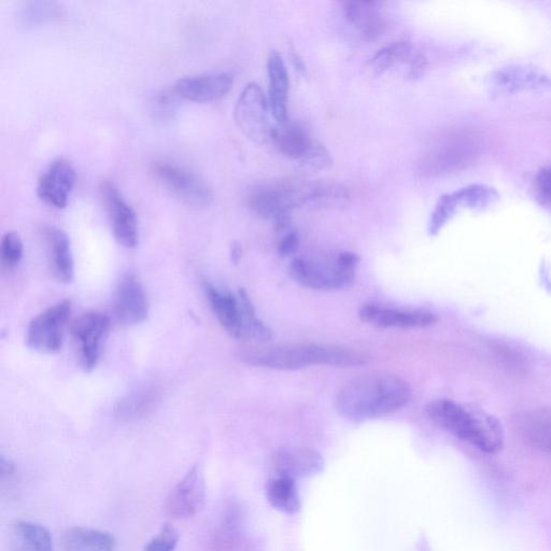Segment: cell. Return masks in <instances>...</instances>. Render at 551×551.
<instances>
[{
	"mask_svg": "<svg viewBox=\"0 0 551 551\" xmlns=\"http://www.w3.org/2000/svg\"><path fill=\"white\" fill-rule=\"evenodd\" d=\"M350 201V193L341 183L333 181H308L307 205L341 207Z\"/></svg>",
	"mask_w": 551,
	"mask_h": 551,
	"instance_id": "27",
	"label": "cell"
},
{
	"mask_svg": "<svg viewBox=\"0 0 551 551\" xmlns=\"http://www.w3.org/2000/svg\"><path fill=\"white\" fill-rule=\"evenodd\" d=\"M112 313L124 327L137 326L148 319L147 294L134 275L127 274L120 280L113 299Z\"/></svg>",
	"mask_w": 551,
	"mask_h": 551,
	"instance_id": "13",
	"label": "cell"
},
{
	"mask_svg": "<svg viewBox=\"0 0 551 551\" xmlns=\"http://www.w3.org/2000/svg\"><path fill=\"white\" fill-rule=\"evenodd\" d=\"M238 299L242 308L243 341L268 342L272 338L271 330L258 318L251 300L245 290H239Z\"/></svg>",
	"mask_w": 551,
	"mask_h": 551,
	"instance_id": "30",
	"label": "cell"
},
{
	"mask_svg": "<svg viewBox=\"0 0 551 551\" xmlns=\"http://www.w3.org/2000/svg\"><path fill=\"white\" fill-rule=\"evenodd\" d=\"M248 203L261 218L272 221L278 230L289 223L292 210L305 205L304 181H289L254 188Z\"/></svg>",
	"mask_w": 551,
	"mask_h": 551,
	"instance_id": "5",
	"label": "cell"
},
{
	"mask_svg": "<svg viewBox=\"0 0 551 551\" xmlns=\"http://www.w3.org/2000/svg\"><path fill=\"white\" fill-rule=\"evenodd\" d=\"M414 51L411 45L405 41L393 42V44L379 50L374 56L371 65L377 75L387 72L390 68L401 63H409Z\"/></svg>",
	"mask_w": 551,
	"mask_h": 551,
	"instance_id": "31",
	"label": "cell"
},
{
	"mask_svg": "<svg viewBox=\"0 0 551 551\" xmlns=\"http://www.w3.org/2000/svg\"><path fill=\"white\" fill-rule=\"evenodd\" d=\"M159 390L154 386L140 387L125 395L116 406V416L125 421L145 416L158 401Z\"/></svg>",
	"mask_w": 551,
	"mask_h": 551,
	"instance_id": "26",
	"label": "cell"
},
{
	"mask_svg": "<svg viewBox=\"0 0 551 551\" xmlns=\"http://www.w3.org/2000/svg\"><path fill=\"white\" fill-rule=\"evenodd\" d=\"M205 496V478L201 466L196 464L168 494L165 514L175 520L191 518L202 510Z\"/></svg>",
	"mask_w": 551,
	"mask_h": 551,
	"instance_id": "10",
	"label": "cell"
},
{
	"mask_svg": "<svg viewBox=\"0 0 551 551\" xmlns=\"http://www.w3.org/2000/svg\"><path fill=\"white\" fill-rule=\"evenodd\" d=\"M411 398V387L401 377L367 374L347 383L337 395L338 412L361 421L398 411Z\"/></svg>",
	"mask_w": 551,
	"mask_h": 551,
	"instance_id": "2",
	"label": "cell"
},
{
	"mask_svg": "<svg viewBox=\"0 0 551 551\" xmlns=\"http://www.w3.org/2000/svg\"><path fill=\"white\" fill-rule=\"evenodd\" d=\"M344 14L365 40H374L385 31L386 21L378 3L348 2Z\"/></svg>",
	"mask_w": 551,
	"mask_h": 551,
	"instance_id": "21",
	"label": "cell"
},
{
	"mask_svg": "<svg viewBox=\"0 0 551 551\" xmlns=\"http://www.w3.org/2000/svg\"><path fill=\"white\" fill-rule=\"evenodd\" d=\"M274 466L279 476L295 480L319 473L323 468V459L313 449H286L277 452Z\"/></svg>",
	"mask_w": 551,
	"mask_h": 551,
	"instance_id": "19",
	"label": "cell"
},
{
	"mask_svg": "<svg viewBox=\"0 0 551 551\" xmlns=\"http://www.w3.org/2000/svg\"><path fill=\"white\" fill-rule=\"evenodd\" d=\"M234 78L226 72H209L182 77L175 83L176 93L188 101L208 103L228 94Z\"/></svg>",
	"mask_w": 551,
	"mask_h": 551,
	"instance_id": "14",
	"label": "cell"
},
{
	"mask_svg": "<svg viewBox=\"0 0 551 551\" xmlns=\"http://www.w3.org/2000/svg\"><path fill=\"white\" fill-rule=\"evenodd\" d=\"M490 86L505 94L544 93L551 91V78L544 70L531 65L506 66L489 78Z\"/></svg>",
	"mask_w": 551,
	"mask_h": 551,
	"instance_id": "12",
	"label": "cell"
},
{
	"mask_svg": "<svg viewBox=\"0 0 551 551\" xmlns=\"http://www.w3.org/2000/svg\"><path fill=\"white\" fill-rule=\"evenodd\" d=\"M50 271L53 277L69 284L74 279V259L67 234L58 228H48L45 232Z\"/></svg>",
	"mask_w": 551,
	"mask_h": 551,
	"instance_id": "20",
	"label": "cell"
},
{
	"mask_svg": "<svg viewBox=\"0 0 551 551\" xmlns=\"http://www.w3.org/2000/svg\"><path fill=\"white\" fill-rule=\"evenodd\" d=\"M10 541L13 551H54L50 531L32 521L14 522Z\"/></svg>",
	"mask_w": 551,
	"mask_h": 551,
	"instance_id": "24",
	"label": "cell"
},
{
	"mask_svg": "<svg viewBox=\"0 0 551 551\" xmlns=\"http://www.w3.org/2000/svg\"><path fill=\"white\" fill-rule=\"evenodd\" d=\"M359 258L342 252L334 258H298L292 261L290 273L300 285L314 290H338L351 285L356 277Z\"/></svg>",
	"mask_w": 551,
	"mask_h": 551,
	"instance_id": "4",
	"label": "cell"
},
{
	"mask_svg": "<svg viewBox=\"0 0 551 551\" xmlns=\"http://www.w3.org/2000/svg\"><path fill=\"white\" fill-rule=\"evenodd\" d=\"M72 316V302L64 300L38 314L27 328L26 344L45 355L59 352L64 343L65 330Z\"/></svg>",
	"mask_w": 551,
	"mask_h": 551,
	"instance_id": "8",
	"label": "cell"
},
{
	"mask_svg": "<svg viewBox=\"0 0 551 551\" xmlns=\"http://www.w3.org/2000/svg\"><path fill=\"white\" fill-rule=\"evenodd\" d=\"M243 249L239 244H234L231 249V256L234 263H238L242 258Z\"/></svg>",
	"mask_w": 551,
	"mask_h": 551,
	"instance_id": "41",
	"label": "cell"
},
{
	"mask_svg": "<svg viewBox=\"0 0 551 551\" xmlns=\"http://www.w3.org/2000/svg\"><path fill=\"white\" fill-rule=\"evenodd\" d=\"M459 207L485 209L500 200L498 191L487 185H471L454 192Z\"/></svg>",
	"mask_w": 551,
	"mask_h": 551,
	"instance_id": "32",
	"label": "cell"
},
{
	"mask_svg": "<svg viewBox=\"0 0 551 551\" xmlns=\"http://www.w3.org/2000/svg\"><path fill=\"white\" fill-rule=\"evenodd\" d=\"M268 104L273 118L278 124L288 122L289 74L284 59L277 51H272L267 60Z\"/></svg>",
	"mask_w": 551,
	"mask_h": 551,
	"instance_id": "17",
	"label": "cell"
},
{
	"mask_svg": "<svg viewBox=\"0 0 551 551\" xmlns=\"http://www.w3.org/2000/svg\"><path fill=\"white\" fill-rule=\"evenodd\" d=\"M64 551H115L117 541L111 533L84 527L67 529L61 538Z\"/></svg>",
	"mask_w": 551,
	"mask_h": 551,
	"instance_id": "23",
	"label": "cell"
},
{
	"mask_svg": "<svg viewBox=\"0 0 551 551\" xmlns=\"http://www.w3.org/2000/svg\"><path fill=\"white\" fill-rule=\"evenodd\" d=\"M243 529V513L236 504H229L223 511L214 534V547L224 551L234 547Z\"/></svg>",
	"mask_w": 551,
	"mask_h": 551,
	"instance_id": "28",
	"label": "cell"
},
{
	"mask_svg": "<svg viewBox=\"0 0 551 551\" xmlns=\"http://www.w3.org/2000/svg\"><path fill=\"white\" fill-rule=\"evenodd\" d=\"M205 293L210 308L223 329L232 337L243 341L242 308L238 295L222 291L213 285L205 284Z\"/></svg>",
	"mask_w": 551,
	"mask_h": 551,
	"instance_id": "18",
	"label": "cell"
},
{
	"mask_svg": "<svg viewBox=\"0 0 551 551\" xmlns=\"http://www.w3.org/2000/svg\"><path fill=\"white\" fill-rule=\"evenodd\" d=\"M113 235L125 248H135L138 242V222L134 209L112 182L104 180L100 188Z\"/></svg>",
	"mask_w": 551,
	"mask_h": 551,
	"instance_id": "11",
	"label": "cell"
},
{
	"mask_svg": "<svg viewBox=\"0 0 551 551\" xmlns=\"http://www.w3.org/2000/svg\"><path fill=\"white\" fill-rule=\"evenodd\" d=\"M518 429L528 445L551 455V406L535 409L522 416Z\"/></svg>",
	"mask_w": 551,
	"mask_h": 551,
	"instance_id": "22",
	"label": "cell"
},
{
	"mask_svg": "<svg viewBox=\"0 0 551 551\" xmlns=\"http://www.w3.org/2000/svg\"><path fill=\"white\" fill-rule=\"evenodd\" d=\"M458 208L459 205L454 193L443 195L433 210L429 233L431 235L439 234L450 219L455 216Z\"/></svg>",
	"mask_w": 551,
	"mask_h": 551,
	"instance_id": "34",
	"label": "cell"
},
{
	"mask_svg": "<svg viewBox=\"0 0 551 551\" xmlns=\"http://www.w3.org/2000/svg\"><path fill=\"white\" fill-rule=\"evenodd\" d=\"M151 171L164 188L191 208H206L214 201L213 189L201 176L186 167L157 161L152 164Z\"/></svg>",
	"mask_w": 551,
	"mask_h": 551,
	"instance_id": "6",
	"label": "cell"
},
{
	"mask_svg": "<svg viewBox=\"0 0 551 551\" xmlns=\"http://www.w3.org/2000/svg\"><path fill=\"white\" fill-rule=\"evenodd\" d=\"M180 536L172 525H165L161 531L146 545L144 551H175Z\"/></svg>",
	"mask_w": 551,
	"mask_h": 551,
	"instance_id": "36",
	"label": "cell"
},
{
	"mask_svg": "<svg viewBox=\"0 0 551 551\" xmlns=\"http://www.w3.org/2000/svg\"><path fill=\"white\" fill-rule=\"evenodd\" d=\"M237 359L267 369L293 371L310 365L357 367L369 362L366 352L330 344L254 345L240 348Z\"/></svg>",
	"mask_w": 551,
	"mask_h": 551,
	"instance_id": "1",
	"label": "cell"
},
{
	"mask_svg": "<svg viewBox=\"0 0 551 551\" xmlns=\"http://www.w3.org/2000/svg\"><path fill=\"white\" fill-rule=\"evenodd\" d=\"M272 140L282 155L298 162L306 157L315 144V140L310 139L300 126L289 122L275 127Z\"/></svg>",
	"mask_w": 551,
	"mask_h": 551,
	"instance_id": "25",
	"label": "cell"
},
{
	"mask_svg": "<svg viewBox=\"0 0 551 551\" xmlns=\"http://www.w3.org/2000/svg\"><path fill=\"white\" fill-rule=\"evenodd\" d=\"M408 66V77L417 80L426 73L428 62L422 54L414 53L412 60L408 63Z\"/></svg>",
	"mask_w": 551,
	"mask_h": 551,
	"instance_id": "40",
	"label": "cell"
},
{
	"mask_svg": "<svg viewBox=\"0 0 551 551\" xmlns=\"http://www.w3.org/2000/svg\"><path fill=\"white\" fill-rule=\"evenodd\" d=\"M109 328V317L98 312L83 314L73 322L70 330L84 371L92 372L100 361Z\"/></svg>",
	"mask_w": 551,
	"mask_h": 551,
	"instance_id": "9",
	"label": "cell"
},
{
	"mask_svg": "<svg viewBox=\"0 0 551 551\" xmlns=\"http://www.w3.org/2000/svg\"><path fill=\"white\" fill-rule=\"evenodd\" d=\"M299 163L303 174L313 176L327 171L332 166L333 160L326 147L315 141L312 150Z\"/></svg>",
	"mask_w": 551,
	"mask_h": 551,
	"instance_id": "35",
	"label": "cell"
},
{
	"mask_svg": "<svg viewBox=\"0 0 551 551\" xmlns=\"http://www.w3.org/2000/svg\"><path fill=\"white\" fill-rule=\"evenodd\" d=\"M24 245L21 236L17 232H7L0 244V261L4 270L12 271L23 258Z\"/></svg>",
	"mask_w": 551,
	"mask_h": 551,
	"instance_id": "33",
	"label": "cell"
},
{
	"mask_svg": "<svg viewBox=\"0 0 551 551\" xmlns=\"http://www.w3.org/2000/svg\"><path fill=\"white\" fill-rule=\"evenodd\" d=\"M534 195L538 203L551 211V166L540 169L534 179Z\"/></svg>",
	"mask_w": 551,
	"mask_h": 551,
	"instance_id": "37",
	"label": "cell"
},
{
	"mask_svg": "<svg viewBox=\"0 0 551 551\" xmlns=\"http://www.w3.org/2000/svg\"><path fill=\"white\" fill-rule=\"evenodd\" d=\"M76 182V171L66 159L50 164L38 181L37 194L42 201L55 208L66 207Z\"/></svg>",
	"mask_w": 551,
	"mask_h": 551,
	"instance_id": "15",
	"label": "cell"
},
{
	"mask_svg": "<svg viewBox=\"0 0 551 551\" xmlns=\"http://www.w3.org/2000/svg\"><path fill=\"white\" fill-rule=\"evenodd\" d=\"M267 499L277 510L293 514L300 510L301 501L295 480L279 476L267 486Z\"/></svg>",
	"mask_w": 551,
	"mask_h": 551,
	"instance_id": "29",
	"label": "cell"
},
{
	"mask_svg": "<svg viewBox=\"0 0 551 551\" xmlns=\"http://www.w3.org/2000/svg\"><path fill=\"white\" fill-rule=\"evenodd\" d=\"M359 317L363 322L379 328L417 329L427 328L436 322V317L428 312H404V310L365 305Z\"/></svg>",
	"mask_w": 551,
	"mask_h": 551,
	"instance_id": "16",
	"label": "cell"
},
{
	"mask_svg": "<svg viewBox=\"0 0 551 551\" xmlns=\"http://www.w3.org/2000/svg\"><path fill=\"white\" fill-rule=\"evenodd\" d=\"M271 108L259 84L251 82L240 93L234 118L240 131L258 145L272 140L275 127L271 122Z\"/></svg>",
	"mask_w": 551,
	"mask_h": 551,
	"instance_id": "7",
	"label": "cell"
},
{
	"mask_svg": "<svg viewBox=\"0 0 551 551\" xmlns=\"http://www.w3.org/2000/svg\"><path fill=\"white\" fill-rule=\"evenodd\" d=\"M300 245V239L295 232L288 233L284 238L280 240L278 251L282 258L292 256L298 251Z\"/></svg>",
	"mask_w": 551,
	"mask_h": 551,
	"instance_id": "38",
	"label": "cell"
},
{
	"mask_svg": "<svg viewBox=\"0 0 551 551\" xmlns=\"http://www.w3.org/2000/svg\"><path fill=\"white\" fill-rule=\"evenodd\" d=\"M426 412L435 425L468 442L489 455L503 448L501 421L482 408L466 407L450 400L431 402Z\"/></svg>",
	"mask_w": 551,
	"mask_h": 551,
	"instance_id": "3",
	"label": "cell"
},
{
	"mask_svg": "<svg viewBox=\"0 0 551 551\" xmlns=\"http://www.w3.org/2000/svg\"><path fill=\"white\" fill-rule=\"evenodd\" d=\"M17 466L10 459H7L5 456L0 458V477H2V487H5L6 484H9L10 487L17 480Z\"/></svg>",
	"mask_w": 551,
	"mask_h": 551,
	"instance_id": "39",
	"label": "cell"
}]
</instances>
